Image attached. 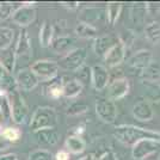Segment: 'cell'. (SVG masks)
I'll return each mask as SVG.
<instances>
[{
	"label": "cell",
	"mask_w": 160,
	"mask_h": 160,
	"mask_svg": "<svg viewBox=\"0 0 160 160\" xmlns=\"http://www.w3.org/2000/svg\"><path fill=\"white\" fill-rule=\"evenodd\" d=\"M113 136L123 145L132 147L142 139H153L160 141V132H154L133 124H121L116 127L113 130Z\"/></svg>",
	"instance_id": "1"
},
{
	"label": "cell",
	"mask_w": 160,
	"mask_h": 160,
	"mask_svg": "<svg viewBox=\"0 0 160 160\" xmlns=\"http://www.w3.org/2000/svg\"><path fill=\"white\" fill-rule=\"evenodd\" d=\"M58 124V113L52 107H38L33 111L29 127L31 132L44 128H55Z\"/></svg>",
	"instance_id": "2"
},
{
	"label": "cell",
	"mask_w": 160,
	"mask_h": 160,
	"mask_svg": "<svg viewBox=\"0 0 160 160\" xmlns=\"http://www.w3.org/2000/svg\"><path fill=\"white\" fill-rule=\"evenodd\" d=\"M30 69L37 77V79L42 81H50L55 79L59 74L58 62L54 60H49V59L35 61L30 67Z\"/></svg>",
	"instance_id": "3"
},
{
	"label": "cell",
	"mask_w": 160,
	"mask_h": 160,
	"mask_svg": "<svg viewBox=\"0 0 160 160\" xmlns=\"http://www.w3.org/2000/svg\"><path fill=\"white\" fill-rule=\"evenodd\" d=\"M7 98L11 105V120L16 124H23L27 121L29 113V109L24 98L20 96L18 90L7 94Z\"/></svg>",
	"instance_id": "4"
},
{
	"label": "cell",
	"mask_w": 160,
	"mask_h": 160,
	"mask_svg": "<svg viewBox=\"0 0 160 160\" xmlns=\"http://www.w3.org/2000/svg\"><path fill=\"white\" fill-rule=\"evenodd\" d=\"M87 58V52L84 48H74L69 50L68 53L60 60L58 63L59 68H62L65 71H78L80 67L85 65V61Z\"/></svg>",
	"instance_id": "5"
},
{
	"label": "cell",
	"mask_w": 160,
	"mask_h": 160,
	"mask_svg": "<svg viewBox=\"0 0 160 160\" xmlns=\"http://www.w3.org/2000/svg\"><path fill=\"white\" fill-rule=\"evenodd\" d=\"M94 108H96V113L98 118L108 124L113 123L117 118V108L115 105L113 100L109 98H103V97L97 98Z\"/></svg>",
	"instance_id": "6"
},
{
	"label": "cell",
	"mask_w": 160,
	"mask_h": 160,
	"mask_svg": "<svg viewBox=\"0 0 160 160\" xmlns=\"http://www.w3.org/2000/svg\"><path fill=\"white\" fill-rule=\"evenodd\" d=\"M160 151V141L153 139H142L133 146L132 155L134 160H146L149 155Z\"/></svg>",
	"instance_id": "7"
},
{
	"label": "cell",
	"mask_w": 160,
	"mask_h": 160,
	"mask_svg": "<svg viewBox=\"0 0 160 160\" xmlns=\"http://www.w3.org/2000/svg\"><path fill=\"white\" fill-rule=\"evenodd\" d=\"M36 8L32 5H23V6L16 8L11 18L17 25L25 29L27 27L31 25L36 19Z\"/></svg>",
	"instance_id": "8"
},
{
	"label": "cell",
	"mask_w": 160,
	"mask_h": 160,
	"mask_svg": "<svg viewBox=\"0 0 160 160\" xmlns=\"http://www.w3.org/2000/svg\"><path fill=\"white\" fill-rule=\"evenodd\" d=\"M16 81H17V87L22 91H27V92L35 90L40 82V80L31 72L30 68L20 69L18 74L16 75Z\"/></svg>",
	"instance_id": "9"
},
{
	"label": "cell",
	"mask_w": 160,
	"mask_h": 160,
	"mask_svg": "<svg viewBox=\"0 0 160 160\" xmlns=\"http://www.w3.org/2000/svg\"><path fill=\"white\" fill-rule=\"evenodd\" d=\"M109 84V71L103 65L91 67V85L96 91H102Z\"/></svg>",
	"instance_id": "10"
},
{
	"label": "cell",
	"mask_w": 160,
	"mask_h": 160,
	"mask_svg": "<svg viewBox=\"0 0 160 160\" xmlns=\"http://www.w3.org/2000/svg\"><path fill=\"white\" fill-rule=\"evenodd\" d=\"M129 90H130L129 80L127 78H118L113 80L108 86V97L111 100L122 99L129 93Z\"/></svg>",
	"instance_id": "11"
},
{
	"label": "cell",
	"mask_w": 160,
	"mask_h": 160,
	"mask_svg": "<svg viewBox=\"0 0 160 160\" xmlns=\"http://www.w3.org/2000/svg\"><path fill=\"white\" fill-rule=\"evenodd\" d=\"M152 62H153V54H152V52H149L147 49H141V50L136 52V53L130 56V59L128 60V66L142 72Z\"/></svg>",
	"instance_id": "12"
},
{
	"label": "cell",
	"mask_w": 160,
	"mask_h": 160,
	"mask_svg": "<svg viewBox=\"0 0 160 160\" xmlns=\"http://www.w3.org/2000/svg\"><path fill=\"white\" fill-rule=\"evenodd\" d=\"M33 138L37 143L44 146H54L60 140V133L56 128H44L33 132Z\"/></svg>",
	"instance_id": "13"
},
{
	"label": "cell",
	"mask_w": 160,
	"mask_h": 160,
	"mask_svg": "<svg viewBox=\"0 0 160 160\" xmlns=\"http://www.w3.org/2000/svg\"><path fill=\"white\" fill-rule=\"evenodd\" d=\"M132 112H133L134 118L141 121V122H149L153 120L154 117L152 104L149 102H147L146 99H141L136 102L132 109Z\"/></svg>",
	"instance_id": "14"
},
{
	"label": "cell",
	"mask_w": 160,
	"mask_h": 160,
	"mask_svg": "<svg viewBox=\"0 0 160 160\" xmlns=\"http://www.w3.org/2000/svg\"><path fill=\"white\" fill-rule=\"evenodd\" d=\"M13 50L16 54V58H30L32 55L31 40L29 37L27 29H22Z\"/></svg>",
	"instance_id": "15"
},
{
	"label": "cell",
	"mask_w": 160,
	"mask_h": 160,
	"mask_svg": "<svg viewBox=\"0 0 160 160\" xmlns=\"http://www.w3.org/2000/svg\"><path fill=\"white\" fill-rule=\"evenodd\" d=\"M124 56H126V49L122 46V43L117 42L104 55V61H105V65L108 67H116L123 62Z\"/></svg>",
	"instance_id": "16"
},
{
	"label": "cell",
	"mask_w": 160,
	"mask_h": 160,
	"mask_svg": "<svg viewBox=\"0 0 160 160\" xmlns=\"http://www.w3.org/2000/svg\"><path fill=\"white\" fill-rule=\"evenodd\" d=\"M118 42V38L113 37L112 35H104V36H100V37H96L93 42V52L98 56H103L108 53L109 49L116 44Z\"/></svg>",
	"instance_id": "17"
},
{
	"label": "cell",
	"mask_w": 160,
	"mask_h": 160,
	"mask_svg": "<svg viewBox=\"0 0 160 160\" xmlns=\"http://www.w3.org/2000/svg\"><path fill=\"white\" fill-rule=\"evenodd\" d=\"M82 85L77 79H69L62 81V97L66 98H75L82 91Z\"/></svg>",
	"instance_id": "18"
},
{
	"label": "cell",
	"mask_w": 160,
	"mask_h": 160,
	"mask_svg": "<svg viewBox=\"0 0 160 160\" xmlns=\"http://www.w3.org/2000/svg\"><path fill=\"white\" fill-rule=\"evenodd\" d=\"M147 13V2H136L132 5L130 7V13H129V18L132 20V23L135 25H141L145 19H146Z\"/></svg>",
	"instance_id": "19"
},
{
	"label": "cell",
	"mask_w": 160,
	"mask_h": 160,
	"mask_svg": "<svg viewBox=\"0 0 160 160\" xmlns=\"http://www.w3.org/2000/svg\"><path fill=\"white\" fill-rule=\"evenodd\" d=\"M65 147H66V152L73 154L82 153L86 148V143L81 136H77V135H71L66 139L65 142Z\"/></svg>",
	"instance_id": "20"
},
{
	"label": "cell",
	"mask_w": 160,
	"mask_h": 160,
	"mask_svg": "<svg viewBox=\"0 0 160 160\" xmlns=\"http://www.w3.org/2000/svg\"><path fill=\"white\" fill-rule=\"evenodd\" d=\"M16 59L17 58H16L14 50L11 48L0 52V63L4 68V71L7 73L13 74L14 67H16Z\"/></svg>",
	"instance_id": "21"
},
{
	"label": "cell",
	"mask_w": 160,
	"mask_h": 160,
	"mask_svg": "<svg viewBox=\"0 0 160 160\" xmlns=\"http://www.w3.org/2000/svg\"><path fill=\"white\" fill-rule=\"evenodd\" d=\"M74 44V38L71 36H60L53 40L50 48L53 49L55 53H63V52H69L72 50V47Z\"/></svg>",
	"instance_id": "22"
},
{
	"label": "cell",
	"mask_w": 160,
	"mask_h": 160,
	"mask_svg": "<svg viewBox=\"0 0 160 160\" xmlns=\"http://www.w3.org/2000/svg\"><path fill=\"white\" fill-rule=\"evenodd\" d=\"M47 82V85L43 87V93L50 99H59L62 97V80L55 78Z\"/></svg>",
	"instance_id": "23"
},
{
	"label": "cell",
	"mask_w": 160,
	"mask_h": 160,
	"mask_svg": "<svg viewBox=\"0 0 160 160\" xmlns=\"http://www.w3.org/2000/svg\"><path fill=\"white\" fill-rule=\"evenodd\" d=\"M53 36H54V27L53 24H50L49 22H44L42 24L40 29V44L43 48H49L52 42H53Z\"/></svg>",
	"instance_id": "24"
},
{
	"label": "cell",
	"mask_w": 160,
	"mask_h": 160,
	"mask_svg": "<svg viewBox=\"0 0 160 160\" xmlns=\"http://www.w3.org/2000/svg\"><path fill=\"white\" fill-rule=\"evenodd\" d=\"M74 32L75 35L80 37V38H85V40H91V38H96L97 36V29L84 22H79L75 28H74Z\"/></svg>",
	"instance_id": "25"
},
{
	"label": "cell",
	"mask_w": 160,
	"mask_h": 160,
	"mask_svg": "<svg viewBox=\"0 0 160 160\" xmlns=\"http://www.w3.org/2000/svg\"><path fill=\"white\" fill-rule=\"evenodd\" d=\"M160 80V67L158 63L152 62L146 69L141 72V81L147 82H158Z\"/></svg>",
	"instance_id": "26"
},
{
	"label": "cell",
	"mask_w": 160,
	"mask_h": 160,
	"mask_svg": "<svg viewBox=\"0 0 160 160\" xmlns=\"http://www.w3.org/2000/svg\"><path fill=\"white\" fill-rule=\"evenodd\" d=\"M146 87V100L149 103H160V85L158 82H147L141 81Z\"/></svg>",
	"instance_id": "27"
},
{
	"label": "cell",
	"mask_w": 160,
	"mask_h": 160,
	"mask_svg": "<svg viewBox=\"0 0 160 160\" xmlns=\"http://www.w3.org/2000/svg\"><path fill=\"white\" fill-rule=\"evenodd\" d=\"M17 81H16V77L13 74L4 72L2 77L0 79V91H2L4 93H11L13 91H17Z\"/></svg>",
	"instance_id": "28"
},
{
	"label": "cell",
	"mask_w": 160,
	"mask_h": 160,
	"mask_svg": "<svg viewBox=\"0 0 160 160\" xmlns=\"http://www.w3.org/2000/svg\"><path fill=\"white\" fill-rule=\"evenodd\" d=\"M145 37L152 44H157L160 42V23L154 20L148 23L145 28Z\"/></svg>",
	"instance_id": "29"
},
{
	"label": "cell",
	"mask_w": 160,
	"mask_h": 160,
	"mask_svg": "<svg viewBox=\"0 0 160 160\" xmlns=\"http://www.w3.org/2000/svg\"><path fill=\"white\" fill-rule=\"evenodd\" d=\"M14 38V30L8 27H0V52L11 48Z\"/></svg>",
	"instance_id": "30"
},
{
	"label": "cell",
	"mask_w": 160,
	"mask_h": 160,
	"mask_svg": "<svg viewBox=\"0 0 160 160\" xmlns=\"http://www.w3.org/2000/svg\"><path fill=\"white\" fill-rule=\"evenodd\" d=\"M122 8H123V6L120 2H110V4H108L105 11H107V20L110 25L116 24L117 19L120 18Z\"/></svg>",
	"instance_id": "31"
},
{
	"label": "cell",
	"mask_w": 160,
	"mask_h": 160,
	"mask_svg": "<svg viewBox=\"0 0 160 160\" xmlns=\"http://www.w3.org/2000/svg\"><path fill=\"white\" fill-rule=\"evenodd\" d=\"M102 10L97 8V7H87L82 11V16H81V20L80 22H84L87 24H91L92 25V22L99 19L100 16H102Z\"/></svg>",
	"instance_id": "32"
},
{
	"label": "cell",
	"mask_w": 160,
	"mask_h": 160,
	"mask_svg": "<svg viewBox=\"0 0 160 160\" xmlns=\"http://www.w3.org/2000/svg\"><path fill=\"white\" fill-rule=\"evenodd\" d=\"M0 113L1 118L5 121L11 120V105L10 100L7 98V94L0 91Z\"/></svg>",
	"instance_id": "33"
},
{
	"label": "cell",
	"mask_w": 160,
	"mask_h": 160,
	"mask_svg": "<svg viewBox=\"0 0 160 160\" xmlns=\"http://www.w3.org/2000/svg\"><path fill=\"white\" fill-rule=\"evenodd\" d=\"M135 38H136L135 31H134V30H130V29H127L124 32H122L120 35L118 42L122 43V46L124 47V49H128V48H130L134 44Z\"/></svg>",
	"instance_id": "34"
},
{
	"label": "cell",
	"mask_w": 160,
	"mask_h": 160,
	"mask_svg": "<svg viewBox=\"0 0 160 160\" xmlns=\"http://www.w3.org/2000/svg\"><path fill=\"white\" fill-rule=\"evenodd\" d=\"M1 133H2V135H4L11 143L18 141L20 138H22V132H20V129L16 127H6L5 129L1 130Z\"/></svg>",
	"instance_id": "35"
},
{
	"label": "cell",
	"mask_w": 160,
	"mask_h": 160,
	"mask_svg": "<svg viewBox=\"0 0 160 160\" xmlns=\"http://www.w3.org/2000/svg\"><path fill=\"white\" fill-rule=\"evenodd\" d=\"M28 160H53V154L48 149H36L29 154Z\"/></svg>",
	"instance_id": "36"
},
{
	"label": "cell",
	"mask_w": 160,
	"mask_h": 160,
	"mask_svg": "<svg viewBox=\"0 0 160 160\" xmlns=\"http://www.w3.org/2000/svg\"><path fill=\"white\" fill-rule=\"evenodd\" d=\"M75 74H77V80L81 82L82 86H84L85 81L91 82V67H87L84 65L82 67H80L78 71H75Z\"/></svg>",
	"instance_id": "37"
},
{
	"label": "cell",
	"mask_w": 160,
	"mask_h": 160,
	"mask_svg": "<svg viewBox=\"0 0 160 160\" xmlns=\"http://www.w3.org/2000/svg\"><path fill=\"white\" fill-rule=\"evenodd\" d=\"M88 110V107L84 103H75L72 104L71 107L68 108L67 110V115H71V116H78L81 113H85Z\"/></svg>",
	"instance_id": "38"
},
{
	"label": "cell",
	"mask_w": 160,
	"mask_h": 160,
	"mask_svg": "<svg viewBox=\"0 0 160 160\" xmlns=\"http://www.w3.org/2000/svg\"><path fill=\"white\" fill-rule=\"evenodd\" d=\"M14 11V6L7 2H0V22L10 18Z\"/></svg>",
	"instance_id": "39"
},
{
	"label": "cell",
	"mask_w": 160,
	"mask_h": 160,
	"mask_svg": "<svg viewBox=\"0 0 160 160\" xmlns=\"http://www.w3.org/2000/svg\"><path fill=\"white\" fill-rule=\"evenodd\" d=\"M10 145H11V142L7 140L6 138L2 135V133L0 132V152H2V151L7 149V148L10 147Z\"/></svg>",
	"instance_id": "40"
},
{
	"label": "cell",
	"mask_w": 160,
	"mask_h": 160,
	"mask_svg": "<svg viewBox=\"0 0 160 160\" xmlns=\"http://www.w3.org/2000/svg\"><path fill=\"white\" fill-rule=\"evenodd\" d=\"M98 160H117V157L112 151H108V152L102 154L98 158Z\"/></svg>",
	"instance_id": "41"
},
{
	"label": "cell",
	"mask_w": 160,
	"mask_h": 160,
	"mask_svg": "<svg viewBox=\"0 0 160 160\" xmlns=\"http://www.w3.org/2000/svg\"><path fill=\"white\" fill-rule=\"evenodd\" d=\"M55 160H69V153L66 151H59L55 154Z\"/></svg>",
	"instance_id": "42"
},
{
	"label": "cell",
	"mask_w": 160,
	"mask_h": 160,
	"mask_svg": "<svg viewBox=\"0 0 160 160\" xmlns=\"http://www.w3.org/2000/svg\"><path fill=\"white\" fill-rule=\"evenodd\" d=\"M61 5L67 7L68 10H75V8L79 7V2H77V1H69V2H61Z\"/></svg>",
	"instance_id": "43"
},
{
	"label": "cell",
	"mask_w": 160,
	"mask_h": 160,
	"mask_svg": "<svg viewBox=\"0 0 160 160\" xmlns=\"http://www.w3.org/2000/svg\"><path fill=\"white\" fill-rule=\"evenodd\" d=\"M0 160H18V157L14 153H7L0 155Z\"/></svg>",
	"instance_id": "44"
},
{
	"label": "cell",
	"mask_w": 160,
	"mask_h": 160,
	"mask_svg": "<svg viewBox=\"0 0 160 160\" xmlns=\"http://www.w3.org/2000/svg\"><path fill=\"white\" fill-rule=\"evenodd\" d=\"M77 128H78V129L75 130V135H77V136H80L81 134L85 132V127H84V126H78Z\"/></svg>",
	"instance_id": "45"
},
{
	"label": "cell",
	"mask_w": 160,
	"mask_h": 160,
	"mask_svg": "<svg viewBox=\"0 0 160 160\" xmlns=\"http://www.w3.org/2000/svg\"><path fill=\"white\" fill-rule=\"evenodd\" d=\"M78 160H94V157L93 154H87V155H85V157H82V158H80Z\"/></svg>",
	"instance_id": "46"
},
{
	"label": "cell",
	"mask_w": 160,
	"mask_h": 160,
	"mask_svg": "<svg viewBox=\"0 0 160 160\" xmlns=\"http://www.w3.org/2000/svg\"><path fill=\"white\" fill-rule=\"evenodd\" d=\"M5 71H4V68L1 66V63H0V79H1V77H2V73H4Z\"/></svg>",
	"instance_id": "47"
},
{
	"label": "cell",
	"mask_w": 160,
	"mask_h": 160,
	"mask_svg": "<svg viewBox=\"0 0 160 160\" xmlns=\"http://www.w3.org/2000/svg\"><path fill=\"white\" fill-rule=\"evenodd\" d=\"M0 121H2V118H1V113H0Z\"/></svg>",
	"instance_id": "48"
},
{
	"label": "cell",
	"mask_w": 160,
	"mask_h": 160,
	"mask_svg": "<svg viewBox=\"0 0 160 160\" xmlns=\"http://www.w3.org/2000/svg\"><path fill=\"white\" fill-rule=\"evenodd\" d=\"M158 160H160V155H159V157H158Z\"/></svg>",
	"instance_id": "49"
},
{
	"label": "cell",
	"mask_w": 160,
	"mask_h": 160,
	"mask_svg": "<svg viewBox=\"0 0 160 160\" xmlns=\"http://www.w3.org/2000/svg\"><path fill=\"white\" fill-rule=\"evenodd\" d=\"M158 84H159V85H160V80H159V81H158Z\"/></svg>",
	"instance_id": "50"
}]
</instances>
